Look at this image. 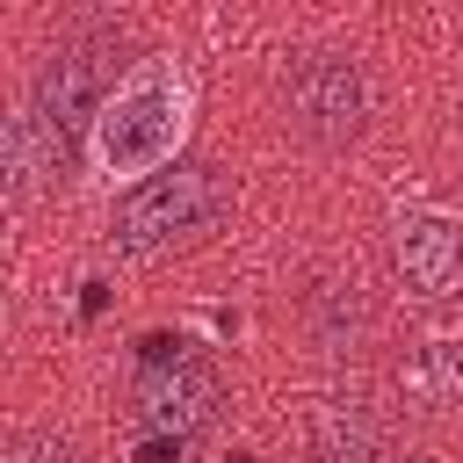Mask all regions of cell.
Listing matches in <instances>:
<instances>
[{
    "label": "cell",
    "instance_id": "10",
    "mask_svg": "<svg viewBox=\"0 0 463 463\" xmlns=\"http://www.w3.org/2000/svg\"><path fill=\"white\" fill-rule=\"evenodd\" d=\"M304 326H311V347L318 354H354L369 340V304L354 282H318L304 297Z\"/></svg>",
    "mask_w": 463,
    "mask_h": 463
},
{
    "label": "cell",
    "instance_id": "8",
    "mask_svg": "<svg viewBox=\"0 0 463 463\" xmlns=\"http://www.w3.org/2000/svg\"><path fill=\"white\" fill-rule=\"evenodd\" d=\"M398 398L412 412H449L463 405V333H427L398 362Z\"/></svg>",
    "mask_w": 463,
    "mask_h": 463
},
{
    "label": "cell",
    "instance_id": "12",
    "mask_svg": "<svg viewBox=\"0 0 463 463\" xmlns=\"http://www.w3.org/2000/svg\"><path fill=\"white\" fill-rule=\"evenodd\" d=\"M391 463H441V456H391Z\"/></svg>",
    "mask_w": 463,
    "mask_h": 463
},
{
    "label": "cell",
    "instance_id": "1",
    "mask_svg": "<svg viewBox=\"0 0 463 463\" xmlns=\"http://www.w3.org/2000/svg\"><path fill=\"white\" fill-rule=\"evenodd\" d=\"M181 137H188V72L174 58H145L109 94V109L94 116L87 159H94V174L109 188H137V181H152L174 159Z\"/></svg>",
    "mask_w": 463,
    "mask_h": 463
},
{
    "label": "cell",
    "instance_id": "6",
    "mask_svg": "<svg viewBox=\"0 0 463 463\" xmlns=\"http://www.w3.org/2000/svg\"><path fill=\"white\" fill-rule=\"evenodd\" d=\"M391 253H398V275L412 297H456L463 289V224L449 217H398L391 232Z\"/></svg>",
    "mask_w": 463,
    "mask_h": 463
},
{
    "label": "cell",
    "instance_id": "7",
    "mask_svg": "<svg viewBox=\"0 0 463 463\" xmlns=\"http://www.w3.org/2000/svg\"><path fill=\"white\" fill-rule=\"evenodd\" d=\"M383 449H391V427L369 398H354V391L318 398V412H311V456L318 463H383Z\"/></svg>",
    "mask_w": 463,
    "mask_h": 463
},
{
    "label": "cell",
    "instance_id": "3",
    "mask_svg": "<svg viewBox=\"0 0 463 463\" xmlns=\"http://www.w3.org/2000/svg\"><path fill=\"white\" fill-rule=\"evenodd\" d=\"M369 109H376V87L369 72L347 58V51H297L289 72H282V116L297 137L311 145H347L369 130Z\"/></svg>",
    "mask_w": 463,
    "mask_h": 463
},
{
    "label": "cell",
    "instance_id": "2",
    "mask_svg": "<svg viewBox=\"0 0 463 463\" xmlns=\"http://www.w3.org/2000/svg\"><path fill=\"white\" fill-rule=\"evenodd\" d=\"M224 181L217 166H159L152 181H137L116 210V246L137 260H159L174 246H195L203 232H217L224 217Z\"/></svg>",
    "mask_w": 463,
    "mask_h": 463
},
{
    "label": "cell",
    "instance_id": "11",
    "mask_svg": "<svg viewBox=\"0 0 463 463\" xmlns=\"http://www.w3.org/2000/svg\"><path fill=\"white\" fill-rule=\"evenodd\" d=\"M7 463H72V456H65L58 441H22V449H14Z\"/></svg>",
    "mask_w": 463,
    "mask_h": 463
},
{
    "label": "cell",
    "instance_id": "9",
    "mask_svg": "<svg viewBox=\"0 0 463 463\" xmlns=\"http://www.w3.org/2000/svg\"><path fill=\"white\" fill-rule=\"evenodd\" d=\"M58 166H65V130H51L36 109H22L7 123V188H14V203H29Z\"/></svg>",
    "mask_w": 463,
    "mask_h": 463
},
{
    "label": "cell",
    "instance_id": "5",
    "mask_svg": "<svg viewBox=\"0 0 463 463\" xmlns=\"http://www.w3.org/2000/svg\"><path fill=\"white\" fill-rule=\"evenodd\" d=\"M109 43L101 36H72V43H58L51 58H43V72H36V94H29V109L51 123V130H94V116L109 109Z\"/></svg>",
    "mask_w": 463,
    "mask_h": 463
},
{
    "label": "cell",
    "instance_id": "4",
    "mask_svg": "<svg viewBox=\"0 0 463 463\" xmlns=\"http://www.w3.org/2000/svg\"><path fill=\"white\" fill-rule=\"evenodd\" d=\"M217 376L195 362V354H174V362H145L137 383H130V427L152 434V441H188L217 420Z\"/></svg>",
    "mask_w": 463,
    "mask_h": 463
}]
</instances>
